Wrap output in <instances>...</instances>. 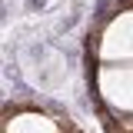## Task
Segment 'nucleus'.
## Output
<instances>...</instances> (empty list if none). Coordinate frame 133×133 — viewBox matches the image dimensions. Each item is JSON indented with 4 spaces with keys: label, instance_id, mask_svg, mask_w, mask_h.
<instances>
[{
    "label": "nucleus",
    "instance_id": "obj_2",
    "mask_svg": "<svg viewBox=\"0 0 133 133\" xmlns=\"http://www.w3.org/2000/svg\"><path fill=\"white\" fill-rule=\"evenodd\" d=\"M97 60L110 63V60H133V7L113 14L97 40Z\"/></svg>",
    "mask_w": 133,
    "mask_h": 133
},
{
    "label": "nucleus",
    "instance_id": "obj_1",
    "mask_svg": "<svg viewBox=\"0 0 133 133\" xmlns=\"http://www.w3.org/2000/svg\"><path fill=\"white\" fill-rule=\"evenodd\" d=\"M97 87L103 103L113 113H133V60L120 63H100Z\"/></svg>",
    "mask_w": 133,
    "mask_h": 133
},
{
    "label": "nucleus",
    "instance_id": "obj_3",
    "mask_svg": "<svg viewBox=\"0 0 133 133\" xmlns=\"http://www.w3.org/2000/svg\"><path fill=\"white\" fill-rule=\"evenodd\" d=\"M3 133H63L57 127V120H50L47 113H37V110H27V113H17L7 120Z\"/></svg>",
    "mask_w": 133,
    "mask_h": 133
}]
</instances>
